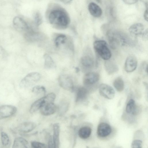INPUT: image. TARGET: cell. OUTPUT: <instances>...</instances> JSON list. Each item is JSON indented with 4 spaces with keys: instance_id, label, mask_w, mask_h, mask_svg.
<instances>
[{
    "instance_id": "obj_30",
    "label": "cell",
    "mask_w": 148,
    "mask_h": 148,
    "mask_svg": "<svg viewBox=\"0 0 148 148\" xmlns=\"http://www.w3.org/2000/svg\"><path fill=\"white\" fill-rule=\"evenodd\" d=\"M1 139L2 144L4 146H7L9 142V138L8 134L5 132H1Z\"/></svg>"
},
{
    "instance_id": "obj_27",
    "label": "cell",
    "mask_w": 148,
    "mask_h": 148,
    "mask_svg": "<svg viewBox=\"0 0 148 148\" xmlns=\"http://www.w3.org/2000/svg\"><path fill=\"white\" fill-rule=\"evenodd\" d=\"M113 85L116 90L119 92L122 91L124 89V84L122 79L118 77L114 80Z\"/></svg>"
},
{
    "instance_id": "obj_3",
    "label": "cell",
    "mask_w": 148,
    "mask_h": 148,
    "mask_svg": "<svg viewBox=\"0 0 148 148\" xmlns=\"http://www.w3.org/2000/svg\"><path fill=\"white\" fill-rule=\"evenodd\" d=\"M56 97V95L51 92L40 98L32 104L30 108V112L32 113L36 112L46 102H53Z\"/></svg>"
},
{
    "instance_id": "obj_10",
    "label": "cell",
    "mask_w": 148,
    "mask_h": 148,
    "mask_svg": "<svg viewBox=\"0 0 148 148\" xmlns=\"http://www.w3.org/2000/svg\"><path fill=\"white\" fill-rule=\"evenodd\" d=\"M99 75L98 73L95 72L87 73L84 76L83 82L86 86H90L96 83L99 80Z\"/></svg>"
},
{
    "instance_id": "obj_22",
    "label": "cell",
    "mask_w": 148,
    "mask_h": 148,
    "mask_svg": "<svg viewBox=\"0 0 148 148\" xmlns=\"http://www.w3.org/2000/svg\"><path fill=\"white\" fill-rule=\"evenodd\" d=\"M106 60L104 63L106 71L109 75H111L117 72L118 70L117 65L112 61Z\"/></svg>"
},
{
    "instance_id": "obj_24",
    "label": "cell",
    "mask_w": 148,
    "mask_h": 148,
    "mask_svg": "<svg viewBox=\"0 0 148 148\" xmlns=\"http://www.w3.org/2000/svg\"><path fill=\"white\" fill-rule=\"evenodd\" d=\"M28 145L26 140L22 137H17L14 140L12 148H27Z\"/></svg>"
},
{
    "instance_id": "obj_15",
    "label": "cell",
    "mask_w": 148,
    "mask_h": 148,
    "mask_svg": "<svg viewBox=\"0 0 148 148\" xmlns=\"http://www.w3.org/2000/svg\"><path fill=\"white\" fill-rule=\"evenodd\" d=\"M111 132L112 129L110 126L107 123H101L98 126L97 133L100 137H106L109 135Z\"/></svg>"
},
{
    "instance_id": "obj_33",
    "label": "cell",
    "mask_w": 148,
    "mask_h": 148,
    "mask_svg": "<svg viewBox=\"0 0 148 148\" xmlns=\"http://www.w3.org/2000/svg\"><path fill=\"white\" fill-rule=\"evenodd\" d=\"M142 142L140 140H135L132 143L131 147L132 148H140L142 147Z\"/></svg>"
},
{
    "instance_id": "obj_31",
    "label": "cell",
    "mask_w": 148,
    "mask_h": 148,
    "mask_svg": "<svg viewBox=\"0 0 148 148\" xmlns=\"http://www.w3.org/2000/svg\"><path fill=\"white\" fill-rule=\"evenodd\" d=\"M34 23L36 26H39L42 22V16L40 13L38 12H36L34 16Z\"/></svg>"
},
{
    "instance_id": "obj_37",
    "label": "cell",
    "mask_w": 148,
    "mask_h": 148,
    "mask_svg": "<svg viewBox=\"0 0 148 148\" xmlns=\"http://www.w3.org/2000/svg\"><path fill=\"white\" fill-rule=\"evenodd\" d=\"M148 9L147 8H146V10H145L144 14V17L145 20L147 21H148Z\"/></svg>"
},
{
    "instance_id": "obj_16",
    "label": "cell",
    "mask_w": 148,
    "mask_h": 148,
    "mask_svg": "<svg viewBox=\"0 0 148 148\" xmlns=\"http://www.w3.org/2000/svg\"><path fill=\"white\" fill-rule=\"evenodd\" d=\"M88 10L90 14L95 17H99L102 14V10L100 7L94 2H91L88 5Z\"/></svg>"
},
{
    "instance_id": "obj_14",
    "label": "cell",
    "mask_w": 148,
    "mask_h": 148,
    "mask_svg": "<svg viewBox=\"0 0 148 148\" xmlns=\"http://www.w3.org/2000/svg\"><path fill=\"white\" fill-rule=\"evenodd\" d=\"M137 65V61L136 58L133 56H130L125 60V70L127 73L132 72L136 69Z\"/></svg>"
},
{
    "instance_id": "obj_40",
    "label": "cell",
    "mask_w": 148,
    "mask_h": 148,
    "mask_svg": "<svg viewBox=\"0 0 148 148\" xmlns=\"http://www.w3.org/2000/svg\"><path fill=\"white\" fill-rule=\"evenodd\" d=\"M75 69L77 72H78L79 71V69L77 67L75 68Z\"/></svg>"
},
{
    "instance_id": "obj_8",
    "label": "cell",
    "mask_w": 148,
    "mask_h": 148,
    "mask_svg": "<svg viewBox=\"0 0 148 148\" xmlns=\"http://www.w3.org/2000/svg\"><path fill=\"white\" fill-rule=\"evenodd\" d=\"M99 92L101 96L108 99H112L115 96V91L113 88L106 84H102L100 85Z\"/></svg>"
},
{
    "instance_id": "obj_26",
    "label": "cell",
    "mask_w": 148,
    "mask_h": 148,
    "mask_svg": "<svg viewBox=\"0 0 148 148\" xmlns=\"http://www.w3.org/2000/svg\"><path fill=\"white\" fill-rule=\"evenodd\" d=\"M44 60V66L45 68L50 69L54 68L56 66L55 63L51 58L48 54L45 53L43 55Z\"/></svg>"
},
{
    "instance_id": "obj_38",
    "label": "cell",
    "mask_w": 148,
    "mask_h": 148,
    "mask_svg": "<svg viewBox=\"0 0 148 148\" xmlns=\"http://www.w3.org/2000/svg\"><path fill=\"white\" fill-rule=\"evenodd\" d=\"M72 0H60L61 2L65 4H67L70 3Z\"/></svg>"
},
{
    "instance_id": "obj_17",
    "label": "cell",
    "mask_w": 148,
    "mask_h": 148,
    "mask_svg": "<svg viewBox=\"0 0 148 148\" xmlns=\"http://www.w3.org/2000/svg\"><path fill=\"white\" fill-rule=\"evenodd\" d=\"M36 127V125L35 123L31 122H26L21 124L18 127V130L22 133H28L32 131Z\"/></svg>"
},
{
    "instance_id": "obj_32",
    "label": "cell",
    "mask_w": 148,
    "mask_h": 148,
    "mask_svg": "<svg viewBox=\"0 0 148 148\" xmlns=\"http://www.w3.org/2000/svg\"><path fill=\"white\" fill-rule=\"evenodd\" d=\"M31 145L32 147L34 148H46L47 147L45 144L35 141H32Z\"/></svg>"
},
{
    "instance_id": "obj_35",
    "label": "cell",
    "mask_w": 148,
    "mask_h": 148,
    "mask_svg": "<svg viewBox=\"0 0 148 148\" xmlns=\"http://www.w3.org/2000/svg\"><path fill=\"white\" fill-rule=\"evenodd\" d=\"M125 3L130 5L136 3L138 0H123Z\"/></svg>"
},
{
    "instance_id": "obj_25",
    "label": "cell",
    "mask_w": 148,
    "mask_h": 148,
    "mask_svg": "<svg viewBox=\"0 0 148 148\" xmlns=\"http://www.w3.org/2000/svg\"><path fill=\"white\" fill-rule=\"evenodd\" d=\"M91 132L92 129L90 127L84 126L79 129L78 135L81 138L86 139L90 137Z\"/></svg>"
},
{
    "instance_id": "obj_19",
    "label": "cell",
    "mask_w": 148,
    "mask_h": 148,
    "mask_svg": "<svg viewBox=\"0 0 148 148\" xmlns=\"http://www.w3.org/2000/svg\"><path fill=\"white\" fill-rule=\"evenodd\" d=\"M144 29V27L143 24L140 23L134 24L130 26L129 31L132 35L138 36L142 34Z\"/></svg>"
},
{
    "instance_id": "obj_12",
    "label": "cell",
    "mask_w": 148,
    "mask_h": 148,
    "mask_svg": "<svg viewBox=\"0 0 148 148\" xmlns=\"http://www.w3.org/2000/svg\"><path fill=\"white\" fill-rule=\"evenodd\" d=\"M106 36L111 48L115 49L120 44L116 35L115 31L108 30L106 32Z\"/></svg>"
},
{
    "instance_id": "obj_34",
    "label": "cell",
    "mask_w": 148,
    "mask_h": 148,
    "mask_svg": "<svg viewBox=\"0 0 148 148\" xmlns=\"http://www.w3.org/2000/svg\"><path fill=\"white\" fill-rule=\"evenodd\" d=\"M48 146L49 148L54 147L53 139L51 136H50L49 139Z\"/></svg>"
},
{
    "instance_id": "obj_39",
    "label": "cell",
    "mask_w": 148,
    "mask_h": 148,
    "mask_svg": "<svg viewBox=\"0 0 148 148\" xmlns=\"http://www.w3.org/2000/svg\"><path fill=\"white\" fill-rule=\"evenodd\" d=\"M145 5L147 8H148V0H140Z\"/></svg>"
},
{
    "instance_id": "obj_9",
    "label": "cell",
    "mask_w": 148,
    "mask_h": 148,
    "mask_svg": "<svg viewBox=\"0 0 148 148\" xmlns=\"http://www.w3.org/2000/svg\"><path fill=\"white\" fill-rule=\"evenodd\" d=\"M16 108L10 105L0 106V119L9 117L14 114L16 112Z\"/></svg>"
},
{
    "instance_id": "obj_23",
    "label": "cell",
    "mask_w": 148,
    "mask_h": 148,
    "mask_svg": "<svg viewBox=\"0 0 148 148\" xmlns=\"http://www.w3.org/2000/svg\"><path fill=\"white\" fill-rule=\"evenodd\" d=\"M126 111L128 113H131L133 115H136L138 112V108L135 104V101L130 99L127 103Z\"/></svg>"
},
{
    "instance_id": "obj_20",
    "label": "cell",
    "mask_w": 148,
    "mask_h": 148,
    "mask_svg": "<svg viewBox=\"0 0 148 148\" xmlns=\"http://www.w3.org/2000/svg\"><path fill=\"white\" fill-rule=\"evenodd\" d=\"M53 139L55 148L59 147L60 145L59 134L60 132V126L58 123L54 124L53 126Z\"/></svg>"
},
{
    "instance_id": "obj_18",
    "label": "cell",
    "mask_w": 148,
    "mask_h": 148,
    "mask_svg": "<svg viewBox=\"0 0 148 148\" xmlns=\"http://www.w3.org/2000/svg\"><path fill=\"white\" fill-rule=\"evenodd\" d=\"M76 102L82 101L86 98L88 91L85 87L83 86L79 87L76 88Z\"/></svg>"
},
{
    "instance_id": "obj_11",
    "label": "cell",
    "mask_w": 148,
    "mask_h": 148,
    "mask_svg": "<svg viewBox=\"0 0 148 148\" xmlns=\"http://www.w3.org/2000/svg\"><path fill=\"white\" fill-rule=\"evenodd\" d=\"M116 32L120 44L126 46H132L134 45V40L127 34L117 31H116Z\"/></svg>"
},
{
    "instance_id": "obj_21",
    "label": "cell",
    "mask_w": 148,
    "mask_h": 148,
    "mask_svg": "<svg viewBox=\"0 0 148 148\" xmlns=\"http://www.w3.org/2000/svg\"><path fill=\"white\" fill-rule=\"evenodd\" d=\"M80 63L84 68L87 69L92 68L94 64V61L92 58L87 55L82 57L80 59Z\"/></svg>"
},
{
    "instance_id": "obj_5",
    "label": "cell",
    "mask_w": 148,
    "mask_h": 148,
    "mask_svg": "<svg viewBox=\"0 0 148 148\" xmlns=\"http://www.w3.org/2000/svg\"><path fill=\"white\" fill-rule=\"evenodd\" d=\"M58 82L60 85L63 89L71 91L74 90L73 80L69 75L62 74L60 75L58 78Z\"/></svg>"
},
{
    "instance_id": "obj_36",
    "label": "cell",
    "mask_w": 148,
    "mask_h": 148,
    "mask_svg": "<svg viewBox=\"0 0 148 148\" xmlns=\"http://www.w3.org/2000/svg\"><path fill=\"white\" fill-rule=\"evenodd\" d=\"M143 37L145 40L148 39V30L147 29L143 32Z\"/></svg>"
},
{
    "instance_id": "obj_7",
    "label": "cell",
    "mask_w": 148,
    "mask_h": 148,
    "mask_svg": "<svg viewBox=\"0 0 148 148\" xmlns=\"http://www.w3.org/2000/svg\"><path fill=\"white\" fill-rule=\"evenodd\" d=\"M13 24L15 29L19 32H25L31 27L23 18L19 16L14 18Z\"/></svg>"
},
{
    "instance_id": "obj_29",
    "label": "cell",
    "mask_w": 148,
    "mask_h": 148,
    "mask_svg": "<svg viewBox=\"0 0 148 148\" xmlns=\"http://www.w3.org/2000/svg\"><path fill=\"white\" fill-rule=\"evenodd\" d=\"M32 91L36 94H45L46 92V90L44 86L38 85L34 86L32 89Z\"/></svg>"
},
{
    "instance_id": "obj_2",
    "label": "cell",
    "mask_w": 148,
    "mask_h": 148,
    "mask_svg": "<svg viewBox=\"0 0 148 148\" xmlns=\"http://www.w3.org/2000/svg\"><path fill=\"white\" fill-rule=\"evenodd\" d=\"M93 47L97 54L104 60H108L110 58L111 53L105 41H95L94 43Z\"/></svg>"
},
{
    "instance_id": "obj_13",
    "label": "cell",
    "mask_w": 148,
    "mask_h": 148,
    "mask_svg": "<svg viewBox=\"0 0 148 148\" xmlns=\"http://www.w3.org/2000/svg\"><path fill=\"white\" fill-rule=\"evenodd\" d=\"M57 107L53 102H46L40 109V113L44 116H49L54 114L56 111Z\"/></svg>"
},
{
    "instance_id": "obj_28",
    "label": "cell",
    "mask_w": 148,
    "mask_h": 148,
    "mask_svg": "<svg viewBox=\"0 0 148 148\" xmlns=\"http://www.w3.org/2000/svg\"><path fill=\"white\" fill-rule=\"evenodd\" d=\"M67 39L66 35L63 34H60L57 36L55 39V45L57 47H58L60 45L65 43Z\"/></svg>"
},
{
    "instance_id": "obj_1",
    "label": "cell",
    "mask_w": 148,
    "mask_h": 148,
    "mask_svg": "<svg viewBox=\"0 0 148 148\" xmlns=\"http://www.w3.org/2000/svg\"><path fill=\"white\" fill-rule=\"evenodd\" d=\"M48 19L50 23L58 29H66L70 23V18L66 12L61 7H55L49 13Z\"/></svg>"
},
{
    "instance_id": "obj_6",
    "label": "cell",
    "mask_w": 148,
    "mask_h": 148,
    "mask_svg": "<svg viewBox=\"0 0 148 148\" xmlns=\"http://www.w3.org/2000/svg\"><path fill=\"white\" fill-rule=\"evenodd\" d=\"M24 37L29 42L42 40L45 38V36L42 33L34 31L31 27L25 32Z\"/></svg>"
},
{
    "instance_id": "obj_4",
    "label": "cell",
    "mask_w": 148,
    "mask_h": 148,
    "mask_svg": "<svg viewBox=\"0 0 148 148\" xmlns=\"http://www.w3.org/2000/svg\"><path fill=\"white\" fill-rule=\"evenodd\" d=\"M40 75L37 72H32L27 74L21 81L19 86L25 88L31 86L39 80Z\"/></svg>"
}]
</instances>
